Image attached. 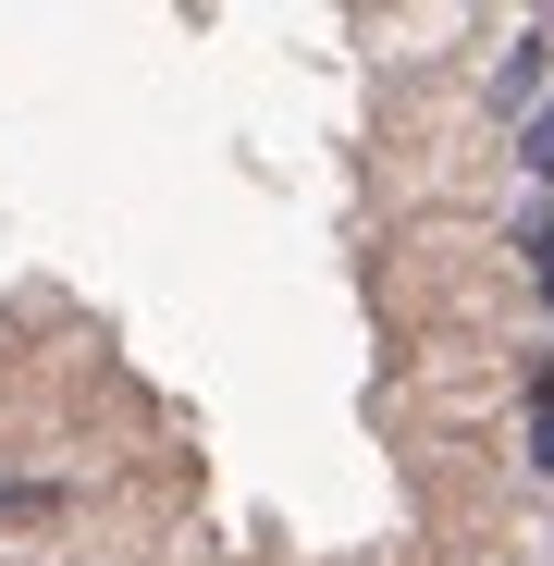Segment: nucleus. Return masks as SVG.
Wrapping results in <instances>:
<instances>
[{"label":"nucleus","mask_w":554,"mask_h":566,"mask_svg":"<svg viewBox=\"0 0 554 566\" xmlns=\"http://www.w3.org/2000/svg\"><path fill=\"white\" fill-rule=\"evenodd\" d=\"M481 99H493V112H505V124H518V112H542V99H554V25H530V38H518V50H505V62H493V86H481Z\"/></svg>","instance_id":"f257e3e1"},{"label":"nucleus","mask_w":554,"mask_h":566,"mask_svg":"<svg viewBox=\"0 0 554 566\" xmlns=\"http://www.w3.org/2000/svg\"><path fill=\"white\" fill-rule=\"evenodd\" d=\"M518 172H530V198H554V99L518 112Z\"/></svg>","instance_id":"f03ea898"},{"label":"nucleus","mask_w":554,"mask_h":566,"mask_svg":"<svg viewBox=\"0 0 554 566\" xmlns=\"http://www.w3.org/2000/svg\"><path fill=\"white\" fill-rule=\"evenodd\" d=\"M542 308H554V259H542Z\"/></svg>","instance_id":"20e7f679"},{"label":"nucleus","mask_w":554,"mask_h":566,"mask_svg":"<svg viewBox=\"0 0 554 566\" xmlns=\"http://www.w3.org/2000/svg\"><path fill=\"white\" fill-rule=\"evenodd\" d=\"M530 468L554 481V357H530Z\"/></svg>","instance_id":"7ed1b4c3"}]
</instances>
